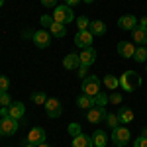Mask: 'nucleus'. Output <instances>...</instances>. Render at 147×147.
Here are the masks:
<instances>
[{
    "label": "nucleus",
    "instance_id": "37",
    "mask_svg": "<svg viewBox=\"0 0 147 147\" xmlns=\"http://www.w3.org/2000/svg\"><path fill=\"white\" fill-rule=\"evenodd\" d=\"M137 26H141V28H145V30H147V16L139 18V24H137Z\"/></svg>",
    "mask_w": 147,
    "mask_h": 147
},
{
    "label": "nucleus",
    "instance_id": "31",
    "mask_svg": "<svg viewBox=\"0 0 147 147\" xmlns=\"http://www.w3.org/2000/svg\"><path fill=\"white\" fill-rule=\"evenodd\" d=\"M10 104H12V98H10V94H8V90L0 92V106H10Z\"/></svg>",
    "mask_w": 147,
    "mask_h": 147
},
{
    "label": "nucleus",
    "instance_id": "21",
    "mask_svg": "<svg viewBox=\"0 0 147 147\" xmlns=\"http://www.w3.org/2000/svg\"><path fill=\"white\" fill-rule=\"evenodd\" d=\"M102 82L108 90H118L120 88V77H116V75H104Z\"/></svg>",
    "mask_w": 147,
    "mask_h": 147
},
{
    "label": "nucleus",
    "instance_id": "25",
    "mask_svg": "<svg viewBox=\"0 0 147 147\" xmlns=\"http://www.w3.org/2000/svg\"><path fill=\"white\" fill-rule=\"evenodd\" d=\"M32 102H34V104H37V106H45L47 94H45V92H41V90H35L34 94H32Z\"/></svg>",
    "mask_w": 147,
    "mask_h": 147
},
{
    "label": "nucleus",
    "instance_id": "12",
    "mask_svg": "<svg viewBox=\"0 0 147 147\" xmlns=\"http://www.w3.org/2000/svg\"><path fill=\"white\" fill-rule=\"evenodd\" d=\"M47 139V134L43 127H32L30 134H28V143H34V145H39Z\"/></svg>",
    "mask_w": 147,
    "mask_h": 147
},
{
    "label": "nucleus",
    "instance_id": "45",
    "mask_svg": "<svg viewBox=\"0 0 147 147\" xmlns=\"http://www.w3.org/2000/svg\"><path fill=\"white\" fill-rule=\"evenodd\" d=\"M0 120H2V118H0Z\"/></svg>",
    "mask_w": 147,
    "mask_h": 147
},
{
    "label": "nucleus",
    "instance_id": "30",
    "mask_svg": "<svg viewBox=\"0 0 147 147\" xmlns=\"http://www.w3.org/2000/svg\"><path fill=\"white\" fill-rule=\"evenodd\" d=\"M80 131V124H77V122H73V124H69V136L71 137H75V136H79Z\"/></svg>",
    "mask_w": 147,
    "mask_h": 147
},
{
    "label": "nucleus",
    "instance_id": "5",
    "mask_svg": "<svg viewBox=\"0 0 147 147\" xmlns=\"http://www.w3.org/2000/svg\"><path fill=\"white\" fill-rule=\"evenodd\" d=\"M82 94H86V96H96L98 92H102L100 90V79L96 77V75H88L86 79H82Z\"/></svg>",
    "mask_w": 147,
    "mask_h": 147
},
{
    "label": "nucleus",
    "instance_id": "28",
    "mask_svg": "<svg viewBox=\"0 0 147 147\" xmlns=\"http://www.w3.org/2000/svg\"><path fill=\"white\" fill-rule=\"evenodd\" d=\"M94 106H108V94L106 92H98L94 96Z\"/></svg>",
    "mask_w": 147,
    "mask_h": 147
},
{
    "label": "nucleus",
    "instance_id": "32",
    "mask_svg": "<svg viewBox=\"0 0 147 147\" xmlns=\"http://www.w3.org/2000/svg\"><path fill=\"white\" fill-rule=\"evenodd\" d=\"M8 88H10V79L0 75V92H6Z\"/></svg>",
    "mask_w": 147,
    "mask_h": 147
},
{
    "label": "nucleus",
    "instance_id": "6",
    "mask_svg": "<svg viewBox=\"0 0 147 147\" xmlns=\"http://www.w3.org/2000/svg\"><path fill=\"white\" fill-rule=\"evenodd\" d=\"M106 106H92L90 110H86V122L88 124H100L106 120Z\"/></svg>",
    "mask_w": 147,
    "mask_h": 147
},
{
    "label": "nucleus",
    "instance_id": "2",
    "mask_svg": "<svg viewBox=\"0 0 147 147\" xmlns=\"http://www.w3.org/2000/svg\"><path fill=\"white\" fill-rule=\"evenodd\" d=\"M120 86L125 92H134L136 88L141 86V77L137 75L136 71H125L124 75L120 77Z\"/></svg>",
    "mask_w": 147,
    "mask_h": 147
},
{
    "label": "nucleus",
    "instance_id": "26",
    "mask_svg": "<svg viewBox=\"0 0 147 147\" xmlns=\"http://www.w3.org/2000/svg\"><path fill=\"white\" fill-rule=\"evenodd\" d=\"M106 125L110 127V129H116L118 125H122L120 124V118H118V114H106Z\"/></svg>",
    "mask_w": 147,
    "mask_h": 147
},
{
    "label": "nucleus",
    "instance_id": "8",
    "mask_svg": "<svg viewBox=\"0 0 147 147\" xmlns=\"http://www.w3.org/2000/svg\"><path fill=\"white\" fill-rule=\"evenodd\" d=\"M45 114H47V118H59L61 114H63V106H61V100L59 98H47L45 102Z\"/></svg>",
    "mask_w": 147,
    "mask_h": 147
},
{
    "label": "nucleus",
    "instance_id": "14",
    "mask_svg": "<svg viewBox=\"0 0 147 147\" xmlns=\"http://www.w3.org/2000/svg\"><path fill=\"white\" fill-rule=\"evenodd\" d=\"M79 57H80V65L90 67V65H94V61H96V49L94 47H86V49L80 51Z\"/></svg>",
    "mask_w": 147,
    "mask_h": 147
},
{
    "label": "nucleus",
    "instance_id": "11",
    "mask_svg": "<svg viewBox=\"0 0 147 147\" xmlns=\"http://www.w3.org/2000/svg\"><path fill=\"white\" fill-rule=\"evenodd\" d=\"M116 51H118V55L124 57V59H134V55H136V45L131 41H120L116 45Z\"/></svg>",
    "mask_w": 147,
    "mask_h": 147
},
{
    "label": "nucleus",
    "instance_id": "18",
    "mask_svg": "<svg viewBox=\"0 0 147 147\" xmlns=\"http://www.w3.org/2000/svg\"><path fill=\"white\" fill-rule=\"evenodd\" d=\"M63 67L67 71H77L80 67V57L77 53H69L65 59H63Z\"/></svg>",
    "mask_w": 147,
    "mask_h": 147
},
{
    "label": "nucleus",
    "instance_id": "34",
    "mask_svg": "<svg viewBox=\"0 0 147 147\" xmlns=\"http://www.w3.org/2000/svg\"><path fill=\"white\" fill-rule=\"evenodd\" d=\"M39 2H41L45 8H55L57 6V0H39Z\"/></svg>",
    "mask_w": 147,
    "mask_h": 147
},
{
    "label": "nucleus",
    "instance_id": "43",
    "mask_svg": "<svg viewBox=\"0 0 147 147\" xmlns=\"http://www.w3.org/2000/svg\"><path fill=\"white\" fill-rule=\"evenodd\" d=\"M2 136H4V134H2V129H0V137H2Z\"/></svg>",
    "mask_w": 147,
    "mask_h": 147
},
{
    "label": "nucleus",
    "instance_id": "36",
    "mask_svg": "<svg viewBox=\"0 0 147 147\" xmlns=\"http://www.w3.org/2000/svg\"><path fill=\"white\" fill-rule=\"evenodd\" d=\"M80 2H82V0H65V4L71 6V8H73V6H77V4H80Z\"/></svg>",
    "mask_w": 147,
    "mask_h": 147
},
{
    "label": "nucleus",
    "instance_id": "3",
    "mask_svg": "<svg viewBox=\"0 0 147 147\" xmlns=\"http://www.w3.org/2000/svg\"><path fill=\"white\" fill-rule=\"evenodd\" d=\"M41 26H43L53 37H65V35H67V26L55 22V20H53L51 16H47V14L41 16Z\"/></svg>",
    "mask_w": 147,
    "mask_h": 147
},
{
    "label": "nucleus",
    "instance_id": "38",
    "mask_svg": "<svg viewBox=\"0 0 147 147\" xmlns=\"http://www.w3.org/2000/svg\"><path fill=\"white\" fill-rule=\"evenodd\" d=\"M37 147H53V145H49L47 141H43V143H39V145H37Z\"/></svg>",
    "mask_w": 147,
    "mask_h": 147
},
{
    "label": "nucleus",
    "instance_id": "29",
    "mask_svg": "<svg viewBox=\"0 0 147 147\" xmlns=\"http://www.w3.org/2000/svg\"><path fill=\"white\" fill-rule=\"evenodd\" d=\"M122 100H124V96H122L120 92L112 90V94H108V102H110V104H122Z\"/></svg>",
    "mask_w": 147,
    "mask_h": 147
},
{
    "label": "nucleus",
    "instance_id": "17",
    "mask_svg": "<svg viewBox=\"0 0 147 147\" xmlns=\"http://www.w3.org/2000/svg\"><path fill=\"white\" fill-rule=\"evenodd\" d=\"M131 39H134V43L145 45L147 43V30L141 28V26H136V28L131 30Z\"/></svg>",
    "mask_w": 147,
    "mask_h": 147
},
{
    "label": "nucleus",
    "instance_id": "7",
    "mask_svg": "<svg viewBox=\"0 0 147 147\" xmlns=\"http://www.w3.org/2000/svg\"><path fill=\"white\" fill-rule=\"evenodd\" d=\"M51 37L53 35L49 34L47 30H37V32L32 34V39H34L35 47H39V49H45V47L51 45Z\"/></svg>",
    "mask_w": 147,
    "mask_h": 147
},
{
    "label": "nucleus",
    "instance_id": "41",
    "mask_svg": "<svg viewBox=\"0 0 147 147\" xmlns=\"http://www.w3.org/2000/svg\"><path fill=\"white\" fill-rule=\"evenodd\" d=\"M82 2H84V4H92L94 0H82Z\"/></svg>",
    "mask_w": 147,
    "mask_h": 147
},
{
    "label": "nucleus",
    "instance_id": "40",
    "mask_svg": "<svg viewBox=\"0 0 147 147\" xmlns=\"http://www.w3.org/2000/svg\"><path fill=\"white\" fill-rule=\"evenodd\" d=\"M24 147H37V145H34V143H26Z\"/></svg>",
    "mask_w": 147,
    "mask_h": 147
},
{
    "label": "nucleus",
    "instance_id": "4",
    "mask_svg": "<svg viewBox=\"0 0 147 147\" xmlns=\"http://www.w3.org/2000/svg\"><path fill=\"white\" fill-rule=\"evenodd\" d=\"M110 139H112V143L116 147H125L129 141H131V131H129L125 125H118L116 129H112Z\"/></svg>",
    "mask_w": 147,
    "mask_h": 147
},
{
    "label": "nucleus",
    "instance_id": "33",
    "mask_svg": "<svg viewBox=\"0 0 147 147\" xmlns=\"http://www.w3.org/2000/svg\"><path fill=\"white\" fill-rule=\"evenodd\" d=\"M134 147H147V137H137L136 141H134Z\"/></svg>",
    "mask_w": 147,
    "mask_h": 147
},
{
    "label": "nucleus",
    "instance_id": "42",
    "mask_svg": "<svg viewBox=\"0 0 147 147\" xmlns=\"http://www.w3.org/2000/svg\"><path fill=\"white\" fill-rule=\"evenodd\" d=\"M2 6H4V0H0V8H2Z\"/></svg>",
    "mask_w": 147,
    "mask_h": 147
},
{
    "label": "nucleus",
    "instance_id": "16",
    "mask_svg": "<svg viewBox=\"0 0 147 147\" xmlns=\"http://www.w3.org/2000/svg\"><path fill=\"white\" fill-rule=\"evenodd\" d=\"M71 147H94V143H92V136H86L84 131H80L79 136L73 137Z\"/></svg>",
    "mask_w": 147,
    "mask_h": 147
},
{
    "label": "nucleus",
    "instance_id": "9",
    "mask_svg": "<svg viewBox=\"0 0 147 147\" xmlns=\"http://www.w3.org/2000/svg\"><path fill=\"white\" fill-rule=\"evenodd\" d=\"M73 41H75V45H77V47H80V49H86V47H92L94 35L90 34V30H84V32H77Z\"/></svg>",
    "mask_w": 147,
    "mask_h": 147
},
{
    "label": "nucleus",
    "instance_id": "24",
    "mask_svg": "<svg viewBox=\"0 0 147 147\" xmlns=\"http://www.w3.org/2000/svg\"><path fill=\"white\" fill-rule=\"evenodd\" d=\"M134 61H137V63H147V45H139V47H136V55H134Z\"/></svg>",
    "mask_w": 147,
    "mask_h": 147
},
{
    "label": "nucleus",
    "instance_id": "35",
    "mask_svg": "<svg viewBox=\"0 0 147 147\" xmlns=\"http://www.w3.org/2000/svg\"><path fill=\"white\" fill-rule=\"evenodd\" d=\"M86 69H88V67H84V65H80V67L77 69V73H79L80 79H86V77H88V75H86Z\"/></svg>",
    "mask_w": 147,
    "mask_h": 147
},
{
    "label": "nucleus",
    "instance_id": "19",
    "mask_svg": "<svg viewBox=\"0 0 147 147\" xmlns=\"http://www.w3.org/2000/svg\"><path fill=\"white\" fill-rule=\"evenodd\" d=\"M118 118H120V124H122V125L131 124V122H134V112H131V108L122 106V108L118 110Z\"/></svg>",
    "mask_w": 147,
    "mask_h": 147
},
{
    "label": "nucleus",
    "instance_id": "44",
    "mask_svg": "<svg viewBox=\"0 0 147 147\" xmlns=\"http://www.w3.org/2000/svg\"><path fill=\"white\" fill-rule=\"evenodd\" d=\"M145 71H147V63H145Z\"/></svg>",
    "mask_w": 147,
    "mask_h": 147
},
{
    "label": "nucleus",
    "instance_id": "13",
    "mask_svg": "<svg viewBox=\"0 0 147 147\" xmlns=\"http://www.w3.org/2000/svg\"><path fill=\"white\" fill-rule=\"evenodd\" d=\"M137 24H139V20H137L134 14H124V16H120V20H118V28H122L125 32H131Z\"/></svg>",
    "mask_w": 147,
    "mask_h": 147
},
{
    "label": "nucleus",
    "instance_id": "27",
    "mask_svg": "<svg viewBox=\"0 0 147 147\" xmlns=\"http://www.w3.org/2000/svg\"><path fill=\"white\" fill-rule=\"evenodd\" d=\"M90 22H92V20H88L86 16H79V18H77V26H79V32H84V30H88V28H90Z\"/></svg>",
    "mask_w": 147,
    "mask_h": 147
},
{
    "label": "nucleus",
    "instance_id": "20",
    "mask_svg": "<svg viewBox=\"0 0 147 147\" xmlns=\"http://www.w3.org/2000/svg\"><path fill=\"white\" fill-rule=\"evenodd\" d=\"M92 143H94V147H106L108 145V136H106V131H104V129H96V131L92 134Z\"/></svg>",
    "mask_w": 147,
    "mask_h": 147
},
{
    "label": "nucleus",
    "instance_id": "15",
    "mask_svg": "<svg viewBox=\"0 0 147 147\" xmlns=\"http://www.w3.org/2000/svg\"><path fill=\"white\" fill-rule=\"evenodd\" d=\"M24 114H26V106H24L22 102H12L10 106H8V116L10 118H14V120H22Z\"/></svg>",
    "mask_w": 147,
    "mask_h": 147
},
{
    "label": "nucleus",
    "instance_id": "1",
    "mask_svg": "<svg viewBox=\"0 0 147 147\" xmlns=\"http://www.w3.org/2000/svg\"><path fill=\"white\" fill-rule=\"evenodd\" d=\"M55 22L63 24V26H69L71 22H75L77 18H75V12H73V8L71 6H67V4H61V6H55L53 8V16H51Z\"/></svg>",
    "mask_w": 147,
    "mask_h": 147
},
{
    "label": "nucleus",
    "instance_id": "10",
    "mask_svg": "<svg viewBox=\"0 0 147 147\" xmlns=\"http://www.w3.org/2000/svg\"><path fill=\"white\" fill-rule=\"evenodd\" d=\"M18 127H20V122L14 120V118H10V116H4V118L0 120V129H2L4 136H14V134L18 131Z\"/></svg>",
    "mask_w": 147,
    "mask_h": 147
},
{
    "label": "nucleus",
    "instance_id": "23",
    "mask_svg": "<svg viewBox=\"0 0 147 147\" xmlns=\"http://www.w3.org/2000/svg\"><path fill=\"white\" fill-rule=\"evenodd\" d=\"M77 106H79L80 110H90L92 106H94V98L86 96V94H80L79 98H77Z\"/></svg>",
    "mask_w": 147,
    "mask_h": 147
},
{
    "label": "nucleus",
    "instance_id": "39",
    "mask_svg": "<svg viewBox=\"0 0 147 147\" xmlns=\"http://www.w3.org/2000/svg\"><path fill=\"white\" fill-rule=\"evenodd\" d=\"M141 136H143V137H147V127H143V129H141Z\"/></svg>",
    "mask_w": 147,
    "mask_h": 147
},
{
    "label": "nucleus",
    "instance_id": "22",
    "mask_svg": "<svg viewBox=\"0 0 147 147\" xmlns=\"http://www.w3.org/2000/svg\"><path fill=\"white\" fill-rule=\"evenodd\" d=\"M88 30H90L92 35H104L106 34V24L102 22V20H92Z\"/></svg>",
    "mask_w": 147,
    "mask_h": 147
}]
</instances>
